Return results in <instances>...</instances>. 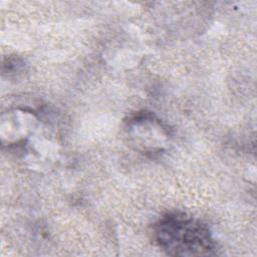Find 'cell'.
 <instances>
[{"label": "cell", "instance_id": "1", "mask_svg": "<svg viewBox=\"0 0 257 257\" xmlns=\"http://www.w3.org/2000/svg\"><path fill=\"white\" fill-rule=\"evenodd\" d=\"M154 238L163 251L174 256H207L216 248L206 225L180 213L164 216L154 227Z\"/></svg>", "mask_w": 257, "mask_h": 257}]
</instances>
